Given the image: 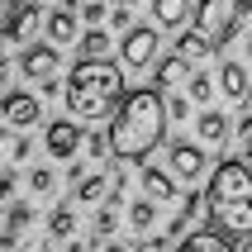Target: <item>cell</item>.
Masks as SVG:
<instances>
[{
  "label": "cell",
  "mask_w": 252,
  "mask_h": 252,
  "mask_svg": "<svg viewBox=\"0 0 252 252\" xmlns=\"http://www.w3.org/2000/svg\"><path fill=\"white\" fill-rule=\"evenodd\" d=\"M105 133H110V153L119 162H148L157 153L162 133H167V100H162V91H153V86L128 91Z\"/></svg>",
  "instance_id": "6da1fadb"
},
{
  "label": "cell",
  "mask_w": 252,
  "mask_h": 252,
  "mask_svg": "<svg viewBox=\"0 0 252 252\" xmlns=\"http://www.w3.org/2000/svg\"><path fill=\"white\" fill-rule=\"evenodd\" d=\"M124 67L100 57V62H76L62 81V100H67V114L76 124H100V119H114V110L124 105Z\"/></svg>",
  "instance_id": "7a4b0ae2"
},
{
  "label": "cell",
  "mask_w": 252,
  "mask_h": 252,
  "mask_svg": "<svg viewBox=\"0 0 252 252\" xmlns=\"http://www.w3.org/2000/svg\"><path fill=\"white\" fill-rule=\"evenodd\" d=\"M205 210H210V224L224 233V238L252 243V167L228 157L210 171V190H205Z\"/></svg>",
  "instance_id": "3957f363"
},
{
  "label": "cell",
  "mask_w": 252,
  "mask_h": 252,
  "mask_svg": "<svg viewBox=\"0 0 252 252\" xmlns=\"http://www.w3.org/2000/svg\"><path fill=\"white\" fill-rule=\"evenodd\" d=\"M195 29L214 48H224L233 33H238V10H233V0H195Z\"/></svg>",
  "instance_id": "277c9868"
},
{
  "label": "cell",
  "mask_w": 252,
  "mask_h": 252,
  "mask_svg": "<svg viewBox=\"0 0 252 252\" xmlns=\"http://www.w3.org/2000/svg\"><path fill=\"white\" fill-rule=\"evenodd\" d=\"M157 29L153 24H133L128 33H119V67L124 71H143V67H153V57H157Z\"/></svg>",
  "instance_id": "5b68a950"
},
{
  "label": "cell",
  "mask_w": 252,
  "mask_h": 252,
  "mask_svg": "<svg viewBox=\"0 0 252 252\" xmlns=\"http://www.w3.org/2000/svg\"><path fill=\"white\" fill-rule=\"evenodd\" d=\"M86 148V133L76 119H53V124L43 128V153L53 157V162H76V153Z\"/></svg>",
  "instance_id": "8992f818"
},
{
  "label": "cell",
  "mask_w": 252,
  "mask_h": 252,
  "mask_svg": "<svg viewBox=\"0 0 252 252\" xmlns=\"http://www.w3.org/2000/svg\"><path fill=\"white\" fill-rule=\"evenodd\" d=\"M0 119H5L14 133H24V128H33L43 119V100L33 95V91H5V95H0Z\"/></svg>",
  "instance_id": "52a82bcc"
},
{
  "label": "cell",
  "mask_w": 252,
  "mask_h": 252,
  "mask_svg": "<svg viewBox=\"0 0 252 252\" xmlns=\"http://www.w3.org/2000/svg\"><path fill=\"white\" fill-rule=\"evenodd\" d=\"M43 33L53 48H67V43H81V5L67 0V5H57V10L43 14Z\"/></svg>",
  "instance_id": "ba28073f"
},
{
  "label": "cell",
  "mask_w": 252,
  "mask_h": 252,
  "mask_svg": "<svg viewBox=\"0 0 252 252\" xmlns=\"http://www.w3.org/2000/svg\"><path fill=\"white\" fill-rule=\"evenodd\" d=\"M205 167H210V157H205V148H200V143H171L167 171L176 176V181H200V176H205Z\"/></svg>",
  "instance_id": "9c48e42d"
},
{
  "label": "cell",
  "mask_w": 252,
  "mask_h": 252,
  "mask_svg": "<svg viewBox=\"0 0 252 252\" xmlns=\"http://www.w3.org/2000/svg\"><path fill=\"white\" fill-rule=\"evenodd\" d=\"M57 62H62V53H57L53 43H29L24 53H19V71H24L29 81H53L57 76Z\"/></svg>",
  "instance_id": "30bf717a"
},
{
  "label": "cell",
  "mask_w": 252,
  "mask_h": 252,
  "mask_svg": "<svg viewBox=\"0 0 252 252\" xmlns=\"http://www.w3.org/2000/svg\"><path fill=\"white\" fill-rule=\"evenodd\" d=\"M219 95L224 100H233V105H248L252 100V71H248V62H219Z\"/></svg>",
  "instance_id": "8fae6325"
},
{
  "label": "cell",
  "mask_w": 252,
  "mask_h": 252,
  "mask_svg": "<svg viewBox=\"0 0 252 252\" xmlns=\"http://www.w3.org/2000/svg\"><path fill=\"white\" fill-rule=\"evenodd\" d=\"M228 133H233V128H228V114L224 110H200L195 114V138H200V148L219 153V148L228 143Z\"/></svg>",
  "instance_id": "7c38bea8"
},
{
  "label": "cell",
  "mask_w": 252,
  "mask_h": 252,
  "mask_svg": "<svg viewBox=\"0 0 252 252\" xmlns=\"http://www.w3.org/2000/svg\"><path fill=\"white\" fill-rule=\"evenodd\" d=\"M171 53L181 57V62H186V67H190V71H200V67H205V62H210V57H214V43L205 38L200 29H186L181 38H176V48H171Z\"/></svg>",
  "instance_id": "4fadbf2b"
},
{
  "label": "cell",
  "mask_w": 252,
  "mask_h": 252,
  "mask_svg": "<svg viewBox=\"0 0 252 252\" xmlns=\"http://www.w3.org/2000/svg\"><path fill=\"white\" fill-rule=\"evenodd\" d=\"M143 195L157 200V205H171V200L181 195V181L167 167H143Z\"/></svg>",
  "instance_id": "5bb4252c"
},
{
  "label": "cell",
  "mask_w": 252,
  "mask_h": 252,
  "mask_svg": "<svg viewBox=\"0 0 252 252\" xmlns=\"http://www.w3.org/2000/svg\"><path fill=\"white\" fill-rule=\"evenodd\" d=\"M171 252H233V238H224L219 228L205 224V228H190V233H186Z\"/></svg>",
  "instance_id": "9a60e30c"
},
{
  "label": "cell",
  "mask_w": 252,
  "mask_h": 252,
  "mask_svg": "<svg viewBox=\"0 0 252 252\" xmlns=\"http://www.w3.org/2000/svg\"><path fill=\"white\" fill-rule=\"evenodd\" d=\"M186 19H195L190 0H153V24L157 29H181Z\"/></svg>",
  "instance_id": "2e32d148"
},
{
  "label": "cell",
  "mask_w": 252,
  "mask_h": 252,
  "mask_svg": "<svg viewBox=\"0 0 252 252\" xmlns=\"http://www.w3.org/2000/svg\"><path fill=\"white\" fill-rule=\"evenodd\" d=\"M38 19H43V5H38V0H24V5H19V14H14V24H10V33H5V38H10V43H24V48H29V38H33V29H38Z\"/></svg>",
  "instance_id": "e0dca14e"
},
{
  "label": "cell",
  "mask_w": 252,
  "mask_h": 252,
  "mask_svg": "<svg viewBox=\"0 0 252 252\" xmlns=\"http://www.w3.org/2000/svg\"><path fill=\"white\" fill-rule=\"evenodd\" d=\"M71 200H76V205H95V210H100V205L110 200V176H105V171H91V176L71 190Z\"/></svg>",
  "instance_id": "ac0fdd59"
},
{
  "label": "cell",
  "mask_w": 252,
  "mask_h": 252,
  "mask_svg": "<svg viewBox=\"0 0 252 252\" xmlns=\"http://www.w3.org/2000/svg\"><path fill=\"white\" fill-rule=\"evenodd\" d=\"M71 233H76V210L62 200V205H53V210H48V238H53V243H67Z\"/></svg>",
  "instance_id": "d6986e66"
},
{
  "label": "cell",
  "mask_w": 252,
  "mask_h": 252,
  "mask_svg": "<svg viewBox=\"0 0 252 252\" xmlns=\"http://www.w3.org/2000/svg\"><path fill=\"white\" fill-rule=\"evenodd\" d=\"M124 219H128V228H133V233H148V228L157 224V200H148V195H138V200H128V210H124Z\"/></svg>",
  "instance_id": "ffe728a7"
},
{
  "label": "cell",
  "mask_w": 252,
  "mask_h": 252,
  "mask_svg": "<svg viewBox=\"0 0 252 252\" xmlns=\"http://www.w3.org/2000/svg\"><path fill=\"white\" fill-rule=\"evenodd\" d=\"M110 33H105V29H86L81 33V43H76V48H81V62H100V57L110 53Z\"/></svg>",
  "instance_id": "44dd1931"
},
{
  "label": "cell",
  "mask_w": 252,
  "mask_h": 252,
  "mask_svg": "<svg viewBox=\"0 0 252 252\" xmlns=\"http://www.w3.org/2000/svg\"><path fill=\"white\" fill-rule=\"evenodd\" d=\"M219 91V81H214L210 71H190V81H186V95H190V105H205L210 110V95Z\"/></svg>",
  "instance_id": "7402d4cb"
},
{
  "label": "cell",
  "mask_w": 252,
  "mask_h": 252,
  "mask_svg": "<svg viewBox=\"0 0 252 252\" xmlns=\"http://www.w3.org/2000/svg\"><path fill=\"white\" fill-rule=\"evenodd\" d=\"M186 71H190V67H186L176 53H171V57H162V62H157V91H171V86L181 81Z\"/></svg>",
  "instance_id": "603a6c76"
},
{
  "label": "cell",
  "mask_w": 252,
  "mask_h": 252,
  "mask_svg": "<svg viewBox=\"0 0 252 252\" xmlns=\"http://www.w3.org/2000/svg\"><path fill=\"white\" fill-rule=\"evenodd\" d=\"M29 224H33V205H29V200H10V210H5V228L24 233Z\"/></svg>",
  "instance_id": "cb8c5ba5"
},
{
  "label": "cell",
  "mask_w": 252,
  "mask_h": 252,
  "mask_svg": "<svg viewBox=\"0 0 252 252\" xmlns=\"http://www.w3.org/2000/svg\"><path fill=\"white\" fill-rule=\"evenodd\" d=\"M53 186H57V171L53 167H33V171H29V190H33V195H53Z\"/></svg>",
  "instance_id": "d4e9b609"
},
{
  "label": "cell",
  "mask_w": 252,
  "mask_h": 252,
  "mask_svg": "<svg viewBox=\"0 0 252 252\" xmlns=\"http://www.w3.org/2000/svg\"><path fill=\"white\" fill-rule=\"evenodd\" d=\"M81 153L91 157V162H105V157H114V153H110V133H100V128H95V133H86V148H81Z\"/></svg>",
  "instance_id": "484cf974"
},
{
  "label": "cell",
  "mask_w": 252,
  "mask_h": 252,
  "mask_svg": "<svg viewBox=\"0 0 252 252\" xmlns=\"http://www.w3.org/2000/svg\"><path fill=\"white\" fill-rule=\"evenodd\" d=\"M81 19L91 29H100L105 19H110V5H105V0H86V5H81Z\"/></svg>",
  "instance_id": "4316f807"
},
{
  "label": "cell",
  "mask_w": 252,
  "mask_h": 252,
  "mask_svg": "<svg viewBox=\"0 0 252 252\" xmlns=\"http://www.w3.org/2000/svg\"><path fill=\"white\" fill-rule=\"evenodd\" d=\"M167 119H171V124L190 119V95H176V91H171V95H167Z\"/></svg>",
  "instance_id": "83f0119b"
},
{
  "label": "cell",
  "mask_w": 252,
  "mask_h": 252,
  "mask_svg": "<svg viewBox=\"0 0 252 252\" xmlns=\"http://www.w3.org/2000/svg\"><path fill=\"white\" fill-rule=\"evenodd\" d=\"M19 5L24 0H0V38L10 33V24H14V14H19Z\"/></svg>",
  "instance_id": "f1b7e54d"
},
{
  "label": "cell",
  "mask_w": 252,
  "mask_h": 252,
  "mask_svg": "<svg viewBox=\"0 0 252 252\" xmlns=\"http://www.w3.org/2000/svg\"><path fill=\"white\" fill-rule=\"evenodd\" d=\"M110 24L119 29V33H128V29H133V10H128V5H114V10H110Z\"/></svg>",
  "instance_id": "f546056e"
},
{
  "label": "cell",
  "mask_w": 252,
  "mask_h": 252,
  "mask_svg": "<svg viewBox=\"0 0 252 252\" xmlns=\"http://www.w3.org/2000/svg\"><path fill=\"white\" fill-rule=\"evenodd\" d=\"M14 186H19V171H0V200H14Z\"/></svg>",
  "instance_id": "4dcf8cb0"
},
{
  "label": "cell",
  "mask_w": 252,
  "mask_h": 252,
  "mask_svg": "<svg viewBox=\"0 0 252 252\" xmlns=\"http://www.w3.org/2000/svg\"><path fill=\"white\" fill-rule=\"evenodd\" d=\"M10 157H14V162H29V157H33V143H29L24 133H19V138L10 143Z\"/></svg>",
  "instance_id": "1f68e13d"
},
{
  "label": "cell",
  "mask_w": 252,
  "mask_h": 252,
  "mask_svg": "<svg viewBox=\"0 0 252 252\" xmlns=\"http://www.w3.org/2000/svg\"><path fill=\"white\" fill-rule=\"evenodd\" d=\"M238 143H243V148H252V110L238 119Z\"/></svg>",
  "instance_id": "d6a6232c"
},
{
  "label": "cell",
  "mask_w": 252,
  "mask_h": 252,
  "mask_svg": "<svg viewBox=\"0 0 252 252\" xmlns=\"http://www.w3.org/2000/svg\"><path fill=\"white\" fill-rule=\"evenodd\" d=\"M19 248V233H14V228H0V252H14Z\"/></svg>",
  "instance_id": "836d02e7"
},
{
  "label": "cell",
  "mask_w": 252,
  "mask_h": 252,
  "mask_svg": "<svg viewBox=\"0 0 252 252\" xmlns=\"http://www.w3.org/2000/svg\"><path fill=\"white\" fill-rule=\"evenodd\" d=\"M10 57H5V53H0V95H5V91H10Z\"/></svg>",
  "instance_id": "e575fe53"
},
{
  "label": "cell",
  "mask_w": 252,
  "mask_h": 252,
  "mask_svg": "<svg viewBox=\"0 0 252 252\" xmlns=\"http://www.w3.org/2000/svg\"><path fill=\"white\" fill-rule=\"evenodd\" d=\"M100 252H128V243H119V238H110V243H105V248H100Z\"/></svg>",
  "instance_id": "d590c367"
},
{
  "label": "cell",
  "mask_w": 252,
  "mask_h": 252,
  "mask_svg": "<svg viewBox=\"0 0 252 252\" xmlns=\"http://www.w3.org/2000/svg\"><path fill=\"white\" fill-rule=\"evenodd\" d=\"M233 10H238V19H243V14H252V0H233Z\"/></svg>",
  "instance_id": "8d00e7d4"
},
{
  "label": "cell",
  "mask_w": 252,
  "mask_h": 252,
  "mask_svg": "<svg viewBox=\"0 0 252 252\" xmlns=\"http://www.w3.org/2000/svg\"><path fill=\"white\" fill-rule=\"evenodd\" d=\"M248 62H252V33H248Z\"/></svg>",
  "instance_id": "74e56055"
},
{
  "label": "cell",
  "mask_w": 252,
  "mask_h": 252,
  "mask_svg": "<svg viewBox=\"0 0 252 252\" xmlns=\"http://www.w3.org/2000/svg\"><path fill=\"white\" fill-rule=\"evenodd\" d=\"M119 5H128V10H133V5H138V0H119Z\"/></svg>",
  "instance_id": "f35d334b"
},
{
  "label": "cell",
  "mask_w": 252,
  "mask_h": 252,
  "mask_svg": "<svg viewBox=\"0 0 252 252\" xmlns=\"http://www.w3.org/2000/svg\"><path fill=\"white\" fill-rule=\"evenodd\" d=\"M133 252H153V248H148V243H143V248H133Z\"/></svg>",
  "instance_id": "ab89813d"
},
{
  "label": "cell",
  "mask_w": 252,
  "mask_h": 252,
  "mask_svg": "<svg viewBox=\"0 0 252 252\" xmlns=\"http://www.w3.org/2000/svg\"><path fill=\"white\" fill-rule=\"evenodd\" d=\"M243 162H248V167H252V148H248V157H243Z\"/></svg>",
  "instance_id": "60d3db41"
},
{
  "label": "cell",
  "mask_w": 252,
  "mask_h": 252,
  "mask_svg": "<svg viewBox=\"0 0 252 252\" xmlns=\"http://www.w3.org/2000/svg\"><path fill=\"white\" fill-rule=\"evenodd\" d=\"M81 5H86V0H81Z\"/></svg>",
  "instance_id": "b9f144b4"
},
{
  "label": "cell",
  "mask_w": 252,
  "mask_h": 252,
  "mask_svg": "<svg viewBox=\"0 0 252 252\" xmlns=\"http://www.w3.org/2000/svg\"><path fill=\"white\" fill-rule=\"evenodd\" d=\"M38 5H43V0H38Z\"/></svg>",
  "instance_id": "7bdbcfd3"
},
{
  "label": "cell",
  "mask_w": 252,
  "mask_h": 252,
  "mask_svg": "<svg viewBox=\"0 0 252 252\" xmlns=\"http://www.w3.org/2000/svg\"><path fill=\"white\" fill-rule=\"evenodd\" d=\"M248 252H252V248H248Z\"/></svg>",
  "instance_id": "ee69618b"
}]
</instances>
